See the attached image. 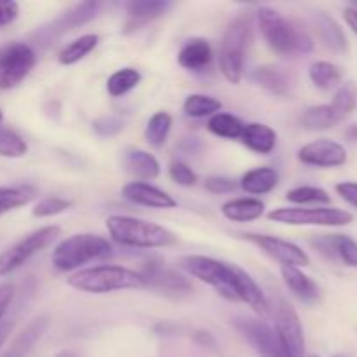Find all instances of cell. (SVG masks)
Here are the masks:
<instances>
[{"instance_id": "6da1fadb", "label": "cell", "mask_w": 357, "mask_h": 357, "mask_svg": "<svg viewBox=\"0 0 357 357\" xmlns=\"http://www.w3.org/2000/svg\"><path fill=\"white\" fill-rule=\"evenodd\" d=\"M258 24L265 42L274 52L288 58L309 54L314 49V40L302 26L288 20L272 7H260L257 10Z\"/></svg>"}, {"instance_id": "7a4b0ae2", "label": "cell", "mask_w": 357, "mask_h": 357, "mask_svg": "<svg viewBox=\"0 0 357 357\" xmlns=\"http://www.w3.org/2000/svg\"><path fill=\"white\" fill-rule=\"evenodd\" d=\"M70 288L91 295H107L128 289H146L145 279L139 272L122 265H98L80 268L66 279Z\"/></svg>"}, {"instance_id": "3957f363", "label": "cell", "mask_w": 357, "mask_h": 357, "mask_svg": "<svg viewBox=\"0 0 357 357\" xmlns=\"http://www.w3.org/2000/svg\"><path fill=\"white\" fill-rule=\"evenodd\" d=\"M107 230L115 243L139 250L167 248L178 243L176 234L159 223L146 222L135 216L112 215L107 218Z\"/></svg>"}, {"instance_id": "277c9868", "label": "cell", "mask_w": 357, "mask_h": 357, "mask_svg": "<svg viewBox=\"0 0 357 357\" xmlns=\"http://www.w3.org/2000/svg\"><path fill=\"white\" fill-rule=\"evenodd\" d=\"M112 255L114 248L105 237L96 234H75L56 244L51 264L58 272H72L94 260H107Z\"/></svg>"}, {"instance_id": "5b68a950", "label": "cell", "mask_w": 357, "mask_h": 357, "mask_svg": "<svg viewBox=\"0 0 357 357\" xmlns=\"http://www.w3.org/2000/svg\"><path fill=\"white\" fill-rule=\"evenodd\" d=\"M251 42V23L248 17H236L227 26L220 44V70L230 84H241L244 75L246 51Z\"/></svg>"}, {"instance_id": "8992f818", "label": "cell", "mask_w": 357, "mask_h": 357, "mask_svg": "<svg viewBox=\"0 0 357 357\" xmlns=\"http://www.w3.org/2000/svg\"><path fill=\"white\" fill-rule=\"evenodd\" d=\"M180 265L192 278L211 286L222 298L229 300V302H237L232 284V264H225V261H220L211 257H202V255H188V257L181 258Z\"/></svg>"}, {"instance_id": "52a82bcc", "label": "cell", "mask_w": 357, "mask_h": 357, "mask_svg": "<svg viewBox=\"0 0 357 357\" xmlns=\"http://www.w3.org/2000/svg\"><path fill=\"white\" fill-rule=\"evenodd\" d=\"M268 220L291 227H344L352 222V215L338 208H275Z\"/></svg>"}, {"instance_id": "ba28073f", "label": "cell", "mask_w": 357, "mask_h": 357, "mask_svg": "<svg viewBox=\"0 0 357 357\" xmlns=\"http://www.w3.org/2000/svg\"><path fill=\"white\" fill-rule=\"evenodd\" d=\"M59 234H61V229H59V227H42V229L35 230V232L28 234L23 239L17 241V243H14L13 246L7 248L6 251H2V253H0V278L9 275L10 272L23 267L31 257H35V255L40 253L42 250H45L49 244L54 243L59 237Z\"/></svg>"}, {"instance_id": "9c48e42d", "label": "cell", "mask_w": 357, "mask_h": 357, "mask_svg": "<svg viewBox=\"0 0 357 357\" xmlns=\"http://www.w3.org/2000/svg\"><path fill=\"white\" fill-rule=\"evenodd\" d=\"M268 303H271V310L274 314V331L284 351L288 352L289 357L305 356V335H303L298 314L293 309L291 303L279 295H275L274 300H268Z\"/></svg>"}, {"instance_id": "30bf717a", "label": "cell", "mask_w": 357, "mask_h": 357, "mask_svg": "<svg viewBox=\"0 0 357 357\" xmlns=\"http://www.w3.org/2000/svg\"><path fill=\"white\" fill-rule=\"evenodd\" d=\"M37 63L33 47L26 42H9L0 47V89H13L23 82Z\"/></svg>"}, {"instance_id": "8fae6325", "label": "cell", "mask_w": 357, "mask_h": 357, "mask_svg": "<svg viewBox=\"0 0 357 357\" xmlns=\"http://www.w3.org/2000/svg\"><path fill=\"white\" fill-rule=\"evenodd\" d=\"M234 326L260 357H289L279 342L274 328L268 326L265 321L237 317V319H234Z\"/></svg>"}, {"instance_id": "7c38bea8", "label": "cell", "mask_w": 357, "mask_h": 357, "mask_svg": "<svg viewBox=\"0 0 357 357\" xmlns=\"http://www.w3.org/2000/svg\"><path fill=\"white\" fill-rule=\"evenodd\" d=\"M139 274L145 279L146 289L160 293V295H164L166 298L181 300L194 291L190 281H188L185 275L178 274L173 268L164 267L162 264L150 261V264H146L145 267H143V271L139 272Z\"/></svg>"}, {"instance_id": "4fadbf2b", "label": "cell", "mask_w": 357, "mask_h": 357, "mask_svg": "<svg viewBox=\"0 0 357 357\" xmlns=\"http://www.w3.org/2000/svg\"><path fill=\"white\" fill-rule=\"evenodd\" d=\"M243 237L255 246L260 248L265 255L272 258V260L279 261L281 267H307L310 265V258L305 251L295 243L281 239L275 236H265V234H243Z\"/></svg>"}, {"instance_id": "5bb4252c", "label": "cell", "mask_w": 357, "mask_h": 357, "mask_svg": "<svg viewBox=\"0 0 357 357\" xmlns=\"http://www.w3.org/2000/svg\"><path fill=\"white\" fill-rule=\"evenodd\" d=\"M298 160L314 167H340L347 162V150L333 139H316L298 150Z\"/></svg>"}, {"instance_id": "9a60e30c", "label": "cell", "mask_w": 357, "mask_h": 357, "mask_svg": "<svg viewBox=\"0 0 357 357\" xmlns=\"http://www.w3.org/2000/svg\"><path fill=\"white\" fill-rule=\"evenodd\" d=\"M232 284L237 302L246 303L260 319H265L271 314V303H268V298L264 293V289L239 265H232Z\"/></svg>"}, {"instance_id": "2e32d148", "label": "cell", "mask_w": 357, "mask_h": 357, "mask_svg": "<svg viewBox=\"0 0 357 357\" xmlns=\"http://www.w3.org/2000/svg\"><path fill=\"white\" fill-rule=\"evenodd\" d=\"M122 197L129 201L131 204L143 206L150 209H174L176 201L173 195L146 181H129L122 187Z\"/></svg>"}, {"instance_id": "e0dca14e", "label": "cell", "mask_w": 357, "mask_h": 357, "mask_svg": "<svg viewBox=\"0 0 357 357\" xmlns=\"http://www.w3.org/2000/svg\"><path fill=\"white\" fill-rule=\"evenodd\" d=\"M169 7L171 3L164 2V0H135V2H129L126 7L128 21L124 24V31L132 33V31L142 30L143 26L162 16Z\"/></svg>"}, {"instance_id": "ac0fdd59", "label": "cell", "mask_w": 357, "mask_h": 357, "mask_svg": "<svg viewBox=\"0 0 357 357\" xmlns=\"http://www.w3.org/2000/svg\"><path fill=\"white\" fill-rule=\"evenodd\" d=\"M250 79L253 80L257 86L265 89L267 93L274 94V96H288L291 93L293 80L291 75L286 72L284 68L275 65H264L258 66L251 72Z\"/></svg>"}, {"instance_id": "d6986e66", "label": "cell", "mask_w": 357, "mask_h": 357, "mask_svg": "<svg viewBox=\"0 0 357 357\" xmlns=\"http://www.w3.org/2000/svg\"><path fill=\"white\" fill-rule=\"evenodd\" d=\"M122 166L126 173L138 181L155 180L160 174V164L150 152L142 149H128L122 157Z\"/></svg>"}, {"instance_id": "ffe728a7", "label": "cell", "mask_w": 357, "mask_h": 357, "mask_svg": "<svg viewBox=\"0 0 357 357\" xmlns=\"http://www.w3.org/2000/svg\"><path fill=\"white\" fill-rule=\"evenodd\" d=\"M241 142L251 152L258 153V155H268L274 152L275 145H278V132L264 122H250L244 126Z\"/></svg>"}, {"instance_id": "44dd1931", "label": "cell", "mask_w": 357, "mask_h": 357, "mask_svg": "<svg viewBox=\"0 0 357 357\" xmlns=\"http://www.w3.org/2000/svg\"><path fill=\"white\" fill-rule=\"evenodd\" d=\"M213 61V49L206 38H190L178 52V63L190 72H202Z\"/></svg>"}, {"instance_id": "7402d4cb", "label": "cell", "mask_w": 357, "mask_h": 357, "mask_svg": "<svg viewBox=\"0 0 357 357\" xmlns=\"http://www.w3.org/2000/svg\"><path fill=\"white\" fill-rule=\"evenodd\" d=\"M281 275L289 291L303 303H316L319 300V286L312 278L296 267H281Z\"/></svg>"}, {"instance_id": "603a6c76", "label": "cell", "mask_w": 357, "mask_h": 357, "mask_svg": "<svg viewBox=\"0 0 357 357\" xmlns=\"http://www.w3.org/2000/svg\"><path fill=\"white\" fill-rule=\"evenodd\" d=\"M265 204L258 197H239L223 202L222 215L236 223H250L261 218Z\"/></svg>"}, {"instance_id": "cb8c5ba5", "label": "cell", "mask_w": 357, "mask_h": 357, "mask_svg": "<svg viewBox=\"0 0 357 357\" xmlns=\"http://www.w3.org/2000/svg\"><path fill=\"white\" fill-rule=\"evenodd\" d=\"M314 28H316L321 42H323L328 49H331V51L335 52L347 51V37H345L344 30H342L340 24H338L333 17L328 16L326 13L314 14Z\"/></svg>"}, {"instance_id": "d4e9b609", "label": "cell", "mask_w": 357, "mask_h": 357, "mask_svg": "<svg viewBox=\"0 0 357 357\" xmlns=\"http://www.w3.org/2000/svg\"><path fill=\"white\" fill-rule=\"evenodd\" d=\"M279 183V173L274 167H257L243 174L239 185L246 194L250 195H265L271 194Z\"/></svg>"}, {"instance_id": "484cf974", "label": "cell", "mask_w": 357, "mask_h": 357, "mask_svg": "<svg viewBox=\"0 0 357 357\" xmlns=\"http://www.w3.org/2000/svg\"><path fill=\"white\" fill-rule=\"evenodd\" d=\"M309 77L317 89L331 91L340 86L344 73L340 66L331 61H314L309 66Z\"/></svg>"}, {"instance_id": "4316f807", "label": "cell", "mask_w": 357, "mask_h": 357, "mask_svg": "<svg viewBox=\"0 0 357 357\" xmlns=\"http://www.w3.org/2000/svg\"><path fill=\"white\" fill-rule=\"evenodd\" d=\"M100 42V37L94 33H86L82 37L75 38V40L70 42L68 45L61 49V52L58 54V61L61 63L63 66H70L79 63L80 59L86 58L91 51H94Z\"/></svg>"}, {"instance_id": "83f0119b", "label": "cell", "mask_w": 357, "mask_h": 357, "mask_svg": "<svg viewBox=\"0 0 357 357\" xmlns=\"http://www.w3.org/2000/svg\"><path fill=\"white\" fill-rule=\"evenodd\" d=\"M244 126L246 124L237 115L225 114V112H218L213 117H209L208 121L209 132L225 139H241Z\"/></svg>"}, {"instance_id": "f1b7e54d", "label": "cell", "mask_w": 357, "mask_h": 357, "mask_svg": "<svg viewBox=\"0 0 357 357\" xmlns=\"http://www.w3.org/2000/svg\"><path fill=\"white\" fill-rule=\"evenodd\" d=\"M35 194H37V190L33 187H30V185L0 187V216L26 206L35 197Z\"/></svg>"}, {"instance_id": "f546056e", "label": "cell", "mask_w": 357, "mask_h": 357, "mask_svg": "<svg viewBox=\"0 0 357 357\" xmlns=\"http://www.w3.org/2000/svg\"><path fill=\"white\" fill-rule=\"evenodd\" d=\"M222 110V101L216 98L208 96V94H188L185 98L183 112L190 119H204L213 117Z\"/></svg>"}, {"instance_id": "4dcf8cb0", "label": "cell", "mask_w": 357, "mask_h": 357, "mask_svg": "<svg viewBox=\"0 0 357 357\" xmlns=\"http://www.w3.org/2000/svg\"><path fill=\"white\" fill-rule=\"evenodd\" d=\"M98 3L96 2H82L73 6L72 9L66 10L61 17L54 23L52 31H65V30H73V28L80 26V24L87 23L89 20H93L94 14H96Z\"/></svg>"}, {"instance_id": "1f68e13d", "label": "cell", "mask_w": 357, "mask_h": 357, "mask_svg": "<svg viewBox=\"0 0 357 357\" xmlns=\"http://www.w3.org/2000/svg\"><path fill=\"white\" fill-rule=\"evenodd\" d=\"M338 124L330 105H316L307 108L300 117V126L307 131H324Z\"/></svg>"}, {"instance_id": "d6a6232c", "label": "cell", "mask_w": 357, "mask_h": 357, "mask_svg": "<svg viewBox=\"0 0 357 357\" xmlns=\"http://www.w3.org/2000/svg\"><path fill=\"white\" fill-rule=\"evenodd\" d=\"M171 126H173V117L167 112H155L149 119L145 128V139L149 142V145L157 146V149L162 146L166 143L167 136H169Z\"/></svg>"}, {"instance_id": "836d02e7", "label": "cell", "mask_w": 357, "mask_h": 357, "mask_svg": "<svg viewBox=\"0 0 357 357\" xmlns=\"http://www.w3.org/2000/svg\"><path fill=\"white\" fill-rule=\"evenodd\" d=\"M139 80H142V73H139L136 68H131V66H128V68H121L108 77L107 91L110 96L121 98L124 96V94H128L129 91L135 89V87L139 84Z\"/></svg>"}, {"instance_id": "e575fe53", "label": "cell", "mask_w": 357, "mask_h": 357, "mask_svg": "<svg viewBox=\"0 0 357 357\" xmlns=\"http://www.w3.org/2000/svg\"><path fill=\"white\" fill-rule=\"evenodd\" d=\"M356 98H357V89L356 84L347 82L344 86H340V89L337 91V94L333 96V101L330 105L331 112H333L337 122H342L344 119H347L352 114L356 107Z\"/></svg>"}, {"instance_id": "d590c367", "label": "cell", "mask_w": 357, "mask_h": 357, "mask_svg": "<svg viewBox=\"0 0 357 357\" xmlns=\"http://www.w3.org/2000/svg\"><path fill=\"white\" fill-rule=\"evenodd\" d=\"M286 201L293 202V204H296L298 208H303V206L309 204H330L331 197L326 190H323V188L303 185V187H296L288 190Z\"/></svg>"}, {"instance_id": "8d00e7d4", "label": "cell", "mask_w": 357, "mask_h": 357, "mask_svg": "<svg viewBox=\"0 0 357 357\" xmlns=\"http://www.w3.org/2000/svg\"><path fill=\"white\" fill-rule=\"evenodd\" d=\"M28 152V145L14 129L0 128V157L20 159Z\"/></svg>"}, {"instance_id": "74e56055", "label": "cell", "mask_w": 357, "mask_h": 357, "mask_svg": "<svg viewBox=\"0 0 357 357\" xmlns=\"http://www.w3.org/2000/svg\"><path fill=\"white\" fill-rule=\"evenodd\" d=\"M45 328H47V319H37L35 323H31L30 326L21 333V337L17 338L13 351L9 352L7 357H23L28 351H30L31 345L40 338V335L44 333Z\"/></svg>"}, {"instance_id": "f35d334b", "label": "cell", "mask_w": 357, "mask_h": 357, "mask_svg": "<svg viewBox=\"0 0 357 357\" xmlns=\"http://www.w3.org/2000/svg\"><path fill=\"white\" fill-rule=\"evenodd\" d=\"M331 248L335 260H340L347 267H357V243L352 237L344 234L331 236Z\"/></svg>"}, {"instance_id": "ab89813d", "label": "cell", "mask_w": 357, "mask_h": 357, "mask_svg": "<svg viewBox=\"0 0 357 357\" xmlns=\"http://www.w3.org/2000/svg\"><path fill=\"white\" fill-rule=\"evenodd\" d=\"M72 202L68 199L63 197H44L42 201H38L33 208V216L35 218H51V216L61 215L66 209H70Z\"/></svg>"}, {"instance_id": "60d3db41", "label": "cell", "mask_w": 357, "mask_h": 357, "mask_svg": "<svg viewBox=\"0 0 357 357\" xmlns=\"http://www.w3.org/2000/svg\"><path fill=\"white\" fill-rule=\"evenodd\" d=\"M169 176L174 183L181 185V187H194L197 183V174H195V171L188 164L180 162V160L169 166Z\"/></svg>"}, {"instance_id": "b9f144b4", "label": "cell", "mask_w": 357, "mask_h": 357, "mask_svg": "<svg viewBox=\"0 0 357 357\" xmlns=\"http://www.w3.org/2000/svg\"><path fill=\"white\" fill-rule=\"evenodd\" d=\"M122 128H124V122L117 115H105L93 122V129L100 136H114L121 132Z\"/></svg>"}, {"instance_id": "7bdbcfd3", "label": "cell", "mask_w": 357, "mask_h": 357, "mask_svg": "<svg viewBox=\"0 0 357 357\" xmlns=\"http://www.w3.org/2000/svg\"><path fill=\"white\" fill-rule=\"evenodd\" d=\"M206 190L211 192V194H232L237 190V181H234L232 178L227 176H209L206 178L204 183Z\"/></svg>"}, {"instance_id": "ee69618b", "label": "cell", "mask_w": 357, "mask_h": 357, "mask_svg": "<svg viewBox=\"0 0 357 357\" xmlns=\"http://www.w3.org/2000/svg\"><path fill=\"white\" fill-rule=\"evenodd\" d=\"M20 16V3L13 0H3L0 2V28L9 26Z\"/></svg>"}, {"instance_id": "f6af8a7d", "label": "cell", "mask_w": 357, "mask_h": 357, "mask_svg": "<svg viewBox=\"0 0 357 357\" xmlns=\"http://www.w3.org/2000/svg\"><path fill=\"white\" fill-rule=\"evenodd\" d=\"M337 194L344 199L347 204L357 208V183L356 181H342L337 187Z\"/></svg>"}, {"instance_id": "bcb514c9", "label": "cell", "mask_w": 357, "mask_h": 357, "mask_svg": "<svg viewBox=\"0 0 357 357\" xmlns=\"http://www.w3.org/2000/svg\"><path fill=\"white\" fill-rule=\"evenodd\" d=\"M13 298H14V286L9 284V282L0 284V321H2L6 310L9 309Z\"/></svg>"}, {"instance_id": "7dc6e473", "label": "cell", "mask_w": 357, "mask_h": 357, "mask_svg": "<svg viewBox=\"0 0 357 357\" xmlns=\"http://www.w3.org/2000/svg\"><path fill=\"white\" fill-rule=\"evenodd\" d=\"M344 16H345V21H347L349 26L352 28V31L357 33V9L354 6H349L347 9L344 10Z\"/></svg>"}, {"instance_id": "c3c4849f", "label": "cell", "mask_w": 357, "mask_h": 357, "mask_svg": "<svg viewBox=\"0 0 357 357\" xmlns=\"http://www.w3.org/2000/svg\"><path fill=\"white\" fill-rule=\"evenodd\" d=\"M2 119H3V114H2V110H0V124H2Z\"/></svg>"}, {"instance_id": "681fc988", "label": "cell", "mask_w": 357, "mask_h": 357, "mask_svg": "<svg viewBox=\"0 0 357 357\" xmlns=\"http://www.w3.org/2000/svg\"><path fill=\"white\" fill-rule=\"evenodd\" d=\"M307 357H319V356H316V354H312V356H307Z\"/></svg>"}, {"instance_id": "f907efd6", "label": "cell", "mask_w": 357, "mask_h": 357, "mask_svg": "<svg viewBox=\"0 0 357 357\" xmlns=\"http://www.w3.org/2000/svg\"><path fill=\"white\" fill-rule=\"evenodd\" d=\"M352 6H354V7H356V9H357V2H356V3H352Z\"/></svg>"}, {"instance_id": "816d5d0a", "label": "cell", "mask_w": 357, "mask_h": 357, "mask_svg": "<svg viewBox=\"0 0 357 357\" xmlns=\"http://www.w3.org/2000/svg\"><path fill=\"white\" fill-rule=\"evenodd\" d=\"M337 357H340V356H337Z\"/></svg>"}]
</instances>
